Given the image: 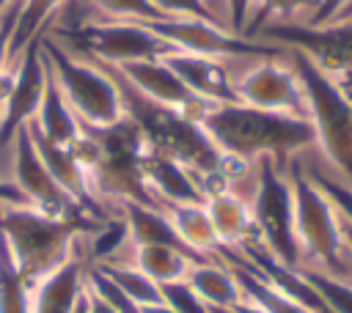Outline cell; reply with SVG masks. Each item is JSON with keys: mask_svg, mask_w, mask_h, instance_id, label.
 <instances>
[{"mask_svg": "<svg viewBox=\"0 0 352 313\" xmlns=\"http://www.w3.org/2000/svg\"><path fill=\"white\" fill-rule=\"evenodd\" d=\"M72 313H91V302H88V291H85V286H82L80 297L74 299V305H72Z\"/></svg>", "mask_w": 352, "mask_h": 313, "instance_id": "38", "label": "cell"}, {"mask_svg": "<svg viewBox=\"0 0 352 313\" xmlns=\"http://www.w3.org/2000/svg\"><path fill=\"white\" fill-rule=\"evenodd\" d=\"M349 0H316V11L311 16V27H319V25H327L330 19H336L344 8H346Z\"/></svg>", "mask_w": 352, "mask_h": 313, "instance_id": "34", "label": "cell"}, {"mask_svg": "<svg viewBox=\"0 0 352 313\" xmlns=\"http://www.w3.org/2000/svg\"><path fill=\"white\" fill-rule=\"evenodd\" d=\"M201 129L223 154L239 156L245 162L270 156L280 173L286 170V156L292 151L316 143V132L308 118L258 110L242 102L214 104L201 118Z\"/></svg>", "mask_w": 352, "mask_h": 313, "instance_id": "2", "label": "cell"}, {"mask_svg": "<svg viewBox=\"0 0 352 313\" xmlns=\"http://www.w3.org/2000/svg\"><path fill=\"white\" fill-rule=\"evenodd\" d=\"M140 25H146L151 33H157L160 38L173 44L179 52H190V55H206V58L264 55V58H272V55L280 52L275 44L253 41V38H245V36H231V33L220 30L217 25L204 22V19L168 16V19H157V22H140Z\"/></svg>", "mask_w": 352, "mask_h": 313, "instance_id": "11", "label": "cell"}, {"mask_svg": "<svg viewBox=\"0 0 352 313\" xmlns=\"http://www.w3.org/2000/svg\"><path fill=\"white\" fill-rule=\"evenodd\" d=\"M94 63H99V69L107 71V77L116 82V91L121 99V113L140 129V135L146 137V143L154 154L179 162L192 176V181L201 187V192L206 198L228 189L220 176L223 151L206 137L201 124L190 121L187 115H182L173 107L157 104L148 96H143L113 63H104L96 58H94Z\"/></svg>", "mask_w": 352, "mask_h": 313, "instance_id": "1", "label": "cell"}, {"mask_svg": "<svg viewBox=\"0 0 352 313\" xmlns=\"http://www.w3.org/2000/svg\"><path fill=\"white\" fill-rule=\"evenodd\" d=\"M294 74L302 85L316 140L352 187V77H341L346 85H338L302 52H294Z\"/></svg>", "mask_w": 352, "mask_h": 313, "instance_id": "5", "label": "cell"}, {"mask_svg": "<svg viewBox=\"0 0 352 313\" xmlns=\"http://www.w3.org/2000/svg\"><path fill=\"white\" fill-rule=\"evenodd\" d=\"M338 19H352V0H349V3H346V8L338 14Z\"/></svg>", "mask_w": 352, "mask_h": 313, "instance_id": "41", "label": "cell"}, {"mask_svg": "<svg viewBox=\"0 0 352 313\" xmlns=\"http://www.w3.org/2000/svg\"><path fill=\"white\" fill-rule=\"evenodd\" d=\"M38 121L33 124L38 129V135L55 146H72L80 137V121L72 113V107L66 104L52 69L47 66V85H44V96H41V107H38Z\"/></svg>", "mask_w": 352, "mask_h": 313, "instance_id": "22", "label": "cell"}, {"mask_svg": "<svg viewBox=\"0 0 352 313\" xmlns=\"http://www.w3.org/2000/svg\"><path fill=\"white\" fill-rule=\"evenodd\" d=\"M146 277H151L157 286L165 283H179L187 277L190 266L198 264L190 253L179 247H165V244H132V261Z\"/></svg>", "mask_w": 352, "mask_h": 313, "instance_id": "24", "label": "cell"}, {"mask_svg": "<svg viewBox=\"0 0 352 313\" xmlns=\"http://www.w3.org/2000/svg\"><path fill=\"white\" fill-rule=\"evenodd\" d=\"M250 5H253V0H228L231 27H234L236 33L245 30V25H248V19H250Z\"/></svg>", "mask_w": 352, "mask_h": 313, "instance_id": "35", "label": "cell"}, {"mask_svg": "<svg viewBox=\"0 0 352 313\" xmlns=\"http://www.w3.org/2000/svg\"><path fill=\"white\" fill-rule=\"evenodd\" d=\"M162 211L168 214L173 231L179 233L182 244L192 255H198L201 261H212L220 255L223 244L212 228V220L204 203H165Z\"/></svg>", "mask_w": 352, "mask_h": 313, "instance_id": "18", "label": "cell"}, {"mask_svg": "<svg viewBox=\"0 0 352 313\" xmlns=\"http://www.w3.org/2000/svg\"><path fill=\"white\" fill-rule=\"evenodd\" d=\"M44 85H47V60H44V52H41V38L36 36L25 47L22 63H19L14 80L8 82V91L3 96L0 143H8L25 124H30V118L41 107Z\"/></svg>", "mask_w": 352, "mask_h": 313, "instance_id": "13", "label": "cell"}, {"mask_svg": "<svg viewBox=\"0 0 352 313\" xmlns=\"http://www.w3.org/2000/svg\"><path fill=\"white\" fill-rule=\"evenodd\" d=\"M184 283L209 305V308H234L245 299L231 266L220 258L198 261L190 266Z\"/></svg>", "mask_w": 352, "mask_h": 313, "instance_id": "20", "label": "cell"}, {"mask_svg": "<svg viewBox=\"0 0 352 313\" xmlns=\"http://www.w3.org/2000/svg\"><path fill=\"white\" fill-rule=\"evenodd\" d=\"M206 211L212 220V228L226 250H239L242 244L256 239V225H253V211L250 206L234 195L231 189L214 192L206 198Z\"/></svg>", "mask_w": 352, "mask_h": 313, "instance_id": "17", "label": "cell"}, {"mask_svg": "<svg viewBox=\"0 0 352 313\" xmlns=\"http://www.w3.org/2000/svg\"><path fill=\"white\" fill-rule=\"evenodd\" d=\"M212 313H242L239 308H212Z\"/></svg>", "mask_w": 352, "mask_h": 313, "instance_id": "42", "label": "cell"}, {"mask_svg": "<svg viewBox=\"0 0 352 313\" xmlns=\"http://www.w3.org/2000/svg\"><path fill=\"white\" fill-rule=\"evenodd\" d=\"M160 294H162V302L170 305L176 313H212V308H209L184 280L160 286Z\"/></svg>", "mask_w": 352, "mask_h": 313, "instance_id": "30", "label": "cell"}, {"mask_svg": "<svg viewBox=\"0 0 352 313\" xmlns=\"http://www.w3.org/2000/svg\"><path fill=\"white\" fill-rule=\"evenodd\" d=\"M77 47L91 58L104 63H135V60H162L165 55L179 52L173 44L151 33L140 22H110V25H82L77 30H63Z\"/></svg>", "mask_w": 352, "mask_h": 313, "instance_id": "9", "label": "cell"}, {"mask_svg": "<svg viewBox=\"0 0 352 313\" xmlns=\"http://www.w3.org/2000/svg\"><path fill=\"white\" fill-rule=\"evenodd\" d=\"M96 5H102L107 14L113 16H124V22H157V19H168L151 0H96Z\"/></svg>", "mask_w": 352, "mask_h": 313, "instance_id": "29", "label": "cell"}, {"mask_svg": "<svg viewBox=\"0 0 352 313\" xmlns=\"http://www.w3.org/2000/svg\"><path fill=\"white\" fill-rule=\"evenodd\" d=\"M41 52H44L47 66L55 74V82H58L66 104L72 107V113L77 115L80 124L107 126L124 115L116 82L107 77V71H102L99 66L74 60L52 41H41Z\"/></svg>", "mask_w": 352, "mask_h": 313, "instance_id": "7", "label": "cell"}, {"mask_svg": "<svg viewBox=\"0 0 352 313\" xmlns=\"http://www.w3.org/2000/svg\"><path fill=\"white\" fill-rule=\"evenodd\" d=\"M14 176H16V187L25 195L28 206L38 209L47 217H80L82 209L69 198V192L52 178V173L47 170V165L41 162L28 129L22 126L14 135ZM88 217V214H85Z\"/></svg>", "mask_w": 352, "mask_h": 313, "instance_id": "12", "label": "cell"}, {"mask_svg": "<svg viewBox=\"0 0 352 313\" xmlns=\"http://www.w3.org/2000/svg\"><path fill=\"white\" fill-rule=\"evenodd\" d=\"M116 66V63H113ZM143 96H148L157 104L173 107L190 121L201 124V118L214 107L212 102L195 96L162 60H135V63H121L116 66Z\"/></svg>", "mask_w": 352, "mask_h": 313, "instance_id": "14", "label": "cell"}, {"mask_svg": "<svg viewBox=\"0 0 352 313\" xmlns=\"http://www.w3.org/2000/svg\"><path fill=\"white\" fill-rule=\"evenodd\" d=\"M6 5H8V0H0V16H3V11H6Z\"/></svg>", "mask_w": 352, "mask_h": 313, "instance_id": "43", "label": "cell"}, {"mask_svg": "<svg viewBox=\"0 0 352 313\" xmlns=\"http://www.w3.org/2000/svg\"><path fill=\"white\" fill-rule=\"evenodd\" d=\"M138 308H146V305H157L162 302V294H160V286L146 277L135 264H96Z\"/></svg>", "mask_w": 352, "mask_h": 313, "instance_id": "26", "label": "cell"}, {"mask_svg": "<svg viewBox=\"0 0 352 313\" xmlns=\"http://www.w3.org/2000/svg\"><path fill=\"white\" fill-rule=\"evenodd\" d=\"M250 211H253V225H256V242L270 255H275L280 264L297 269L302 258H300V244L294 236L292 187L270 156H261L258 189H256V200Z\"/></svg>", "mask_w": 352, "mask_h": 313, "instance_id": "8", "label": "cell"}, {"mask_svg": "<svg viewBox=\"0 0 352 313\" xmlns=\"http://www.w3.org/2000/svg\"><path fill=\"white\" fill-rule=\"evenodd\" d=\"M14 25H16V16H3V22H0V85H3V63L8 58V44H11ZM0 99H3V88H0Z\"/></svg>", "mask_w": 352, "mask_h": 313, "instance_id": "36", "label": "cell"}, {"mask_svg": "<svg viewBox=\"0 0 352 313\" xmlns=\"http://www.w3.org/2000/svg\"><path fill=\"white\" fill-rule=\"evenodd\" d=\"M0 113H3V99H0Z\"/></svg>", "mask_w": 352, "mask_h": 313, "instance_id": "44", "label": "cell"}, {"mask_svg": "<svg viewBox=\"0 0 352 313\" xmlns=\"http://www.w3.org/2000/svg\"><path fill=\"white\" fill-rule=\"evenodd\" d=\"M80 132L88 135L94 143V159L85 170L91 189L118 200H135L162 209L143 176V165L151 148L140 135V129L126 115H121L116 124L107 126L80 124Z\"/></svg>", "mask_w": 352, "mask_h": 313, "instance_id": "4", "label": "cell"}, {"mask_svg": "<svg viewBox=\"0 0 352 313\" xmlns=\"http://www.w3.org/2000/svg\"><path fill=\"white\" fill-rule=\"evenodd\" d=\"M0 206H28V200H25V195L19 192L16 184L0 181Z\"/></svg>", "mask_w": 352, "mask_h": 313, "instance_id": "37", "label": "cell"}, {"mask_svg": "<svg viewBox=\"0 0 352 313\" xmlns=\"http://www.w3.org/2000/svg\"><path fill=\"white\" fill-rule=\"evenodd\" d=\"M143 176H146L148 189L160 200V206H165V203H206V195L192 181V176L179 162H173L168 156H160L151 151L143 165Z\"/></svg>", "mask_w": 352, "mask_h": 313, "instance_id": "19", "label": "cell"}, {"mask_svg": "<svg viewBox=\"0 0 352 313\" xmlns=\"http://www.w3.org/2000/svg\"><path fill=\"white\" fill-rule=\"evenodd\" d=\"M162 63L201 99L212 104H236L239 93L236 85H231L226 69L217 63V58L206 55H190V52H173L165 55Z\"/></svg>", "mask_w": 352, "mask_h": 313, "instance_id": "16", "label": "cell"}, {"mask_svg": "<svg viewBox=\"0 0 352 313\" xmlns=\"http://www.w3.org/2000/svg\"><path fill=\"white\" fill-rule=\"evenodd\" d=\"M140 313H176L170 305H165V302H157V305H146V308H140Z\"/></svg>", "mask_w": 352, "mask_h": 313, "instance_id": "40", "label": "cell"}, {"mask_svg": "<svg viewBox=\"0 0 352 313\" xmlns=\"http://www.w3.org/2000/svg\"><path fill=\"white\" fill-rule=\"evenodd\" d=\"M121 209H124L121 220L126 222L129 244H165V247H179V250L190 253L182 244L179 233L173 231V225H170V220H168V214L162 209L146 206V203H135V200H121ZM192 258H198V255H192Z\"/></svg>", "mask_w": 352, "mask_h": 313, "instance_id": "23", "label": "cell"}, {"mask_svg": "<svg viewBox=\"0 0 352 313\" xmlns=\"http://www.w3.org/2000/svg\"><path fill=\"white\" fill-rule=\"evenodd\" d=\"M236 93L242 104H250L258 110H275L289 115H300L302 110H308L297 74L278 63H261L253 71H248L236 85Z\"/></svg>", "mask_w": 352, "mask_h": 313, "instance_id": "15", "label": "cell"}, {"mask_svg": "<svg viewBox=\"0 0 352 313\" xmlns=\"http://www.w3.org/2000/svg\"><path fill=\"white\" fill-rule=\"evenodd\" d=\"M297 269L311 280V286L322 294V299L327 302L333 313H352V283L349 280L333 277L319 269H305V266H297Z\"/></svg>", "mask_w": 352, "mask_h": 313, "instance_id": "28", "label": "cell"}, {"mask_svg": "<svg viewBox=\"0 0 352 313\" xmlns=\"http://www.w3.org/2000/svg\"><path fill=\"white\" fill-rule=\"evenodd\" d=\"M63 0H25L19 14H16V25L11 33V44H8V55H19L36 36L38 27L44 25V19L60 5Z\"/></svg>", "mask_w": 352, "mask_h": 313, "instance_id": "27", "label": "cell"}, {"mask_svg": "<svg viewBox=\"0 0 352 313\" xmlns=\"http://www.w3.org/2000/svg\"><path fill=\"white\" fill-rule=\"evenodd\" d=\"M33 288L19 275L6 239L0 236V313H30Z\"/></svg>", "mask_w": 352, "mask_h": 313, "instance_id": "25", "label": "cell"}, {"mask_svg": "<svg viewBox=\"0 0 352 313\" xmlns=\"http://www.w3.org/2000/svg\"><path fill=\"white\" fill-rule=\"evenodd\" d=\"M165 16H187V19H204L217 25L214 14L209 11V5L204 0H151Z\"/></svg>", "mask_w": 352, "mask_h": 313, "instance_id": "32", "label": "cell"}, {"mask_svg": "<svg viewBox=\"0 0 352 313\" xmlns=\"http://www.w3.org/2000/svg\"><path fill=\"white\" fill-rule=\"evenodd\" d=\"M82 286L85 264L80 258H72L66 266H60L33 288L30 313H72V305L80 297Z\"/></svg>", "mask_w": 352, "mask_h": 313, "instance_id": "21", "label": "cell"}, {"mask_svg": "<svg viewBox=\"0 0 352 313\" xmlns=\"http://www.w3.org/2000/svg\"><path fill=\"white\" fill-rule=\"evenodd\" d=\"M258 33L264 38H275L280 44L294 47V52H302L324 74L352 77V19H338L336 25H319V27L264 25Z\"/></svg>", "mask_w": 352, "mask_h": 313, "instance_id": "10", "label": "cell"}, {"mask_svg": "<svg viewBox=\"0 0 352 313\" xmlns=\"http://www.w3.org/2000/svg\"><path fill=\"white\" fill-rule=\"evenodd\" d=\"M289 167H292L289 187L294 200V236L300 244V258L308 255L314 261V266H305V269H319L333 277L349 280L346 264H344L346 247L341 239V220L336 206L314 184V178L305 176L300 162H292Z\"/></svg>", "mask_w": 352, "mask_h": 313, "instance_id": "6", "label": "cell"}, {"mask_svg": "<svg viewBox=\"0 0 352 313\" xmlns=\"http://www.w3.org/2000/svg\"><path fill=\"white\" fill-rule=\"evenodd\" d=\"M302 5H316V0H258V8H256V14L250 16V22L245 25L242 36H245V38H253V36L267 25L270 16H275V14H289V11L302 8Z\"/></svg>", "mask_w": 352, "mask_h": 313, "instance_id": "31", "label": "cell"}, {"mask_svg": "<svg viewBox=\"0 0 352 313\" xmlns=\"http://www.w3.org/2000/svg\"><path fill=\"white\" fill-rule=\"evenodd\" d=\"M85 291H88V288H85ZM88 302H91V313H116V310H110L99 297H94L91 291H88Z\"/></svg>", "mask_w": 352, "mask_h": 313, "instance_id": "39", "label": "cell"}, {"mask_svg": "<svg viewBox=\"0 0 352 313\" xmlns=\"http://www.w3.org/2000/svg\"><path fill=\"white\" fill-rule=\"evenodd\" d=\"M102 228L94 217H47L33 206H0V236L30 288L66 266L74 255V242Z\"/></svg>", "mask_w": 352, "mask_h": 313, "instance_id": "3", "label": "cell"}, {"mask_svg": "<svg viewBox=\"0 0 352 313\" xmlns=\"http://www.w3.org/2000/svg\"><path fill=\"white\" fill-rule=\"evenodd\" d=\"M314 184L327 195V200L336 206V211L352 225V187H346L330 176H314Z\"/></svg>", "mask_w": 352, "mask_h": 313, "instance_id": "33", "label": "cell"}]
</instances>
